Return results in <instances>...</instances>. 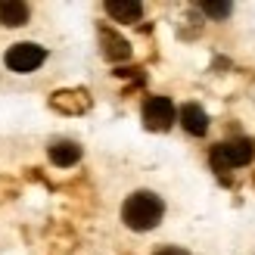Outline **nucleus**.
Instances as JSON below:
<instances>
[{
	"label": "nucleus",
	"mask_w": 255,
	"mask_h": 255,
	"mask_svg": "<svg viewBox=\"0 0 255 255\" xmlns=\"http://www.w3.org/2000/svg\"><path fill=\"white\" fill-rule=\"evenodd\" d=\"M162 215H165V202H162V196L152 193V190H137L122 206V221L137 234L152 231V227L162 221Z\"/></svg>",
	"instance_id": "1"
},
{
	"label": "nucleus",
	"mask_w": 255,
	"mask_h": 255,
	"mask_svg": "<svg viewBox=\"0 0 255 255\" xmlns=\"http://www.w3.org/2000/svg\"><path fill=\"white\" fill-rule=\"evenodd\" d=\"M255 156V143L249 137H237V140H224L212 149V165L218 171H227V168H243L249 165Z\"/></svg>",
	"instance_id": "2"
},
{
	"label": "nucleus",
	"mask_w": 255,
	"mask_h": 255,
	"mask_svg": "<svg viewBox=\"0 0 255 255\" xmlns=\"http://www.w3.org/2000/svg\"><path fill=\"white\" fill-rule=\"evenodd\" d=\"M6 69L9 72H16V75H28L34 72L41 62L47 59V50L41 44H31V41H22V44H12L6 50Z\"/></svg>",
	"instance_id": "3"
},
{
	"label": "nucleus",
	"mask_w": 255,
	"mask_h": 255,
	"mask_svg": "<svg viewBox=\"0 0 255 255\" xmlns=\"http://www.w3.org/2000/svg\"><path fill=\"white\" fill-rule=\"evenodd\" d=\"M177 122V109L168 97H146L143 100V125L149 131H168Z\"/></svg>",
	"instance_id": "4"
},
{
	"label": "nucleus",
	"mask_w": 255,
	"mask_h": 255,
	"mask_svg": "<svg viewBox=\"0 0 255 255\" xmlns=\"http://www.w3.org/2000/svg\"><path fill=\"white\" fill-rule=\"evenodd\" d=\"M100 41H103V56L106 59H112V62L131 59V44H128L122 34L109 31V28H100Z\"/></svg>",
	"instance_id": "5"
},
{
	"label": "nucleus",
	"mask_w": 255,
	"mask_h": 255,
	"mask_svg": "<svg viewBox=\"0 0 255 255\" xmlns=\"http://www.w3.org/2000/svg\"><path fill=\"white\" fill-rule=\"evenodd\" d=\"M81 159V146L75 143V140H53L50 143V162L56 165V168H69Z\"/></svg>",
	"instance_id": "6"
},
{
	"label": "nucleus",
	"mask_w": 255,
	"mask_h": 255,
	"mask_svg": "<svg viewBox=\"0 0 255 255\" xmlns=\"http://www.w3.org/2000/svg\"><path fill=\"white\" fill-rule=\"evenodd\" d=\"M181 125H184L187 134L202 137V134L209 131V116H206V109L196 106V103H187V106L181 109Z\"/></svg>",
	"instance_id": "7"
},
{
	"label": "nucleus",
	"mask_w": 255,
	"mask_h": 255,
	"mask_svg": "<svg viewBox=\"0 0 255 255\" xmlns=\"http://www.w3.org/2000/svg\"><path fill=\"white\" fill-rule=\"evenodd\" d=\"M50 106L59 109V112H84L87 106H91V97H87L84 91H59V94H53Z\"/></svg>",
	"instance_id": "8"
},
{
	"label": "nucleus",
	"mask_w": 255,
	"mask_h": 255,
	"mask_svg": "<svg viewBox=\"0 0 255 255\" xmlns=\"http://www.w3.org/2000/svg\"><path fill=\"white\" fill-rule=\"evenodd\" d=\"M28 3H22V0H0V25H6V28H19V25L28 22Z\"/></svg>",
	"instance_id": "9"
},
{
	"label": "nucleus",
	"mask_w": 255,
	"mask_h": 255,
	"mask_svg": "<svg viewBox=\"0 0 255 255\" xmlns=\"http://www.w3.org/2000/svg\"><path fill=\"white\" fill-rule=\"evenodd\" d=\"M106 12L116 22H137L140 16H143V6H140L137 0H109Z\"/></svg>",
	"instance_id": "10"
},
{
	"label": "nucleus",
	"mask_w": 255,
	"mask_h": 255,
	"mask_svg": "<svg viewBox=\"0 0 255 255\" xmlns=\"http://www.w3.org/2000/svg\"><path fill=\"white\" fill-rule=\"evenodd\" d=\"M199 9L206 12V16H212V19H227L231 16V3H212V0H206V3H199Z\"/></svg>",
	"instance_id": "11"
},
{
	"label": "nucleus",
	"mask_w": 255,
	"mask_h": 255,
	"mask_svg": "<svg viewBox=\"0 0 255 255\" xmlns=\"http://www.w3.org/2000/svg\"><path fill=\"white\" fill-rule=\"evenodd\" d=\"M152 255H190V252L181 249V246H162V249H156Z\"/></svg>",
	"instance_id": "12"
}]
</instances>
